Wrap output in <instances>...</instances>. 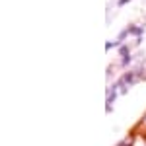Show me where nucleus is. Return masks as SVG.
<instances>
[{
  "mask_svg": "<svg viewBox=\"0 0 146 146\" xmlns=\"http://www.w3.org/2000/svg\"><path fill=\"white\" fill-rule=\"evenodd\" d=\"M127 2H131V0H119V6H123V4H127Z\"/></svg>",
  "mask_w": 146,
  "mask_h": 146,
  "instance_id": "f257e3e1",
  "label": "nucleus"
}]
</instances>
